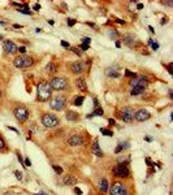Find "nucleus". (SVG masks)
<instances>
[{"label": "nucleus", "mask_w": 173, "mask_h": 195, "mask_svg": "<svg viewBox=\"0 0 173 195\" xmlns=\"http://www.w3.org/2000/svg\"><path fill=\"white\" fill-rule=\"evenodd\" d=\"M91 152L93 153H95L97 156H103V151L100 150V147H99V143H98V141H95L93 143V146H91Z\"/></svg>", "instance_id": "16"}, {"label": "nucleus", "mask_w": 173, "mask_h": 195, "mask_svg": "<svg viewBox=\"0 0 173 195\" xmlns=\"http://www.w3.org/2000/svg\"><path fill=\"white\" fill-rule=\"evenodd\" d=\"M134 117H135V120L138 122H143V121H147L151 117V115L147 109H139L138 112L134 113Z\"/></svg>", "instance_id": "11"}, {"label": "nucleus", "mask_w": 173, "mask_h": 195, "mask_svg": "<svg viewBox=\"0 0 173 195\" xmlns=\"http://www.w3.org/2000/svg\"><path fill=\"white\" fill-rule=\"evenodd\" d=\"M14 174H16V177H17L18 180H22V173H21V172L16 170V172H14Z\"/></svg>", "instance_id": "35"}, {"label": "nucleus", "mask_w": 173, "mask_h": 195, "mask_svg": "<svg viewBox=\"0 0 173 195\" xmlns=\"http://www.w3.org/2000/svg\"><path fill=\"white\" fill-rule=\"evenodd\" d=\"M128 147V144H122V143H119V146L116 147V150H115V152L116 153H119V152H121L124 148H126Z\"/></svg>", "instance_id": "27"}, {"label": "nucleus", "mask_w": 173, "mask_h": 195, "mask_svg": "<svg viewBox=\"0 0 173 195\" xmlns=\"http://www.w3.org/2000/svg\"><path fill=\"white\" fill-rule=\"evenodd\" d=\"M46 72H47V73H55V72H56V65H55L54 62H50V64L46 66Z\"/></svg>", "instance_id": "24"}, {"label": "nucleus", "mask_w": 173, "mask_h": 195, "mask_svg": "<svg viewBox=\"0 0 173 195\" xmlns=\"http://www.w3.org/2000/svg\"><path fill=\"white\" fill-rule=\"evenodd\" d=\"M1 39H3V35H0V40H1Z\"/></svg>", "instance_id": "52"}, {"label": "nucleus", "mask_w": 173, "mask_h": 195, "mask_svg": "<svg viewBox=\"0 0 173 195\" xmlns=\"http://www.w3.org/2000/svg\"><path fill=\"white\" fill-rule=\"evenodd\" d=\"M103 108H99V107H97L95 108V111H94V113H91V115H87V117L90 119V117H94V116H102L103 115Z\"/></svg>", "instance_id": "22"}, {"label": "nucleus", "mask_w": 173, "mask_h": 195, "mask_svg": "<svg viewBox=\"0 0 173 195\" xmlns=\"http://www.w3.org/2000/svg\"><path fill=\"white\" fill-rule=\"evenodd\" d=\"M122 40H124V43L128 46V47H133V46L135 44V39H134L133 35H125Z\"/></svg>", "instance_id": "19"}, {"label": "nucleus", "mask_w": 173, "mask_h": 195, "mask_svg": "<svg viewBox=\"0 0 173 195\" xmlns=\"http://www.w3.org/2000/svg\"><path fill=\"white\" fill-rule=\"evenodd\" d=\"M3 48H4V51L7 52V54H16L17 52V46L14 44L13 42H11V40H5V42L3 43Z\"/></svg>", "instance_id": "12"}, {"label": "nucleus", "mask_w": 173, "mask_h": 195, "mask_svg": "<svg viewBox=\"0 0 173 195\" xmlns=\"http://www.w3.org/2000/svg\"><path fill=\"white\" fill-rule=\"evenodd\" d=\"M70 51L74 52V54H76L77 56H81V55H82V51H81L80 48H77V47H72V48H70Z\"/></svg>", "instance_id": "29"}, {"label": "nucleus", "mask_w": 173, "mask_h": 195, "mask_svg": "<svg viewBox=\"0 0 173 195\" xmlns=\"http://www.w3.org/2000/svg\"><path fill=\"white\" fill-rule=\"evenodd\" d=\"M65 105H66V99H65V96H62V95L55 96L54 99L51 100V108L55 111H62L65 108Z\"/></svg>", "instance_id": "5"}, {"label": "nucleus", "mask_w": 173, "mask_h": 195, "mask_svg": "<svg viewBox=\"0 0 173 195\" xmlns=\"http://www.w3.org/2000/svg\"><path fill=\"white\" fill-rule=\"evenodd\" d=\"M130 174V170H129V167L126 165V163H122V164H117L116 167L113 168V176L120 178H126Z\"/></svg>", "instance_id": "4"}, {"label": "nucleus", "mask_w": 173, "mask_h": 195, "mask_svg": "<svg viewBox=\"0 0 173 195\" xmlns=\"http://www.w3.org/2000/svg\"><path fill=\"white\" fill-rule=\"evenodd\" d=\"M78 113L77 112H73V111H70V112H68L66 113V120L68 121H77L78 120Z\"/></svg>", "instance_id": "20"}, {"label": "nucleus", "mask_w": 173, "mask_h": 195, "mask_svg": "<svg viewBox=\"0 0 173 195\" xmlns=\"http://www.w3.org/2000/svg\"><path fill=\"white\" fill-rule=\"evenodd\" d=\"M116 22H119V23H122V25H124V23H125V21H121V20H116Z\"/></svg>", "instance_id": "45"}, {"label": "nucleus", "mask_w": 173, "mask_h": 195, "mask_svg": "<svg viewBox=\"0 0 173 195\" xmlns=\"http://www.w3.org/2000/svg\"><path fill=\"white\" fill-rule=\"evenodd\" d=\"M76 22H77V21H76V20H73V18H72V20H70V18H69V20H68V25H69V26H73V25H76Z\"/></svg>", "instance_id": "36"}, {"label": "nucleus", "mask_w": 173, "mask_h": 195, "mask_svg": "<svg viewBox=\"0 0 173 195\" xmlns=\"http://www.w3.org/2000/svg\"><path fill=\"white\" fill-rule=\"evenodd\" d=\"M148 29H150L151 33H155V31H154V27H152V26H148Z\"/></svg>", "instance_id": "47"}, {"label": "nucleus", "mask_w": 173, "mask_h": 195, "mask_svg": "<svg viewBox=\"0 0 173 195\" xmlns=\"http://www.w3.org/2000/svg\"><path fill=\"white\" fill-rule=\"evenodd\" d=\"M167 21H168V20H167V18H165V17H164V20H163V21H162V25H164V23H167Z\"/></svg>", "instance_id": "44"}, {"label": "nucleus", "mask_w": 173, "mask_h": 195, "mask_svg": "<svg viewBox=\"0 0 173 195\" xmlns=\"http://www.w3.org/2000/svg\"><path fill=\"white\" fill-rule=\"evenodd\" d=\"M52 168H54V170L57 173V174H61V173H62V168H61V167H57V165H54Z\"/></svg>", "instance_id": "30"}, {"label": "nucleus", "mask_w": 173, "mask_h": 195, "mask_svg": "<svg viewBox=\"0 0 173 195\" xmlns=\"http://www.w3.org/2000/svg\"><path fill=\"white\" fill-rule=\"evenodd\" d=\"M143 88H139V87H131V90H130V95H133V96H137V95H141V94L143 92Z\"/></svg>", "instance_id": "23"}, {"label": "nucleus", "mask_w": 173, "mask_h": 195, "mask_svg": "<svg viewBox=\"0 0 173 195\" xmlns=\"http://www.w3.org/2000/svg\"><path fill=\"white\" fill-rule=\"evenodd\" d=\"M34 9H35V11H39V9H40V5H39V4H35V5H34Z\"/></svg>", "instance_id": "43"}, {"label": "nucleus", "mask_w": 173, "mask_h": 195, "mask_svg": "<svg viewBox=\"0 0 173 195\" xmlns=\"http://www.w3.org/2000/svg\"><path fill=\"white\" fill-rule=\"evenodd\" d=\"M82 42H83V44H89V43L91 42V39H90L89 37H85V38L82 39Z\"/></svg>", "instance_id": "34"}, {"label": "nucleus", "mask_w": 173, "mask_h": 195, "mask_svg": "<svg viewBox=\"0 0 173 195\" xmlns=\"http://www.w3.org/2000/svg\"><path fill=\"white\" fill-rule=\"evenodd\" d=\"M17 51L20 52V54H22V55H23V54H25V52H26V47H23V46H21V47H18V48H17Z\"/></svg>", "instance_id": "32"}, {"label": "nucleus", "mask_w": 173, "mask_h": 195, "mask_svg": "<svg viewBox=\"0 0 173 195\" xmlns=\"http://www.w3.org/2000/svg\"><path fill=\"white\" fill-rule=\"evenodd\" d=\"M111 195H128V190L121 182H115L111 187Z\"/></svg>", "instance_id": "9"}, {"label": "nucleus", "mask_w": 173, "mask_h": 195, "mask_svg": "<svg viewBox=\"0 0 173 195\" xmlns=\"http://www.w3.org/2000/svg\"><path fill=\"white\" fill-rule=\"evenodd\" d=\"M74 192H76V194H78V195H82V191H81L78 187H76V189H74Z\"/></svg>", "instance_id": "40"}, {"label": "nucleus", "mask_w": 173, "mask_h": 195, "mask_svg": "<svg viewBox=\"0 0 173 195\" xmlns=\"http://www.w3.org/2000/svg\"><path fill=\"white\" fill-rule=\"evenodd\" d=\"M120 116L124 122H131L134 119V109L131 107H124L120 112Z\"/></svg>", "instance_id": "8"}, {"label": "nucleus", "mask_w": 173, "mask_h": 195, "mask_svg": "<svg viewBox=\"0 0 173 195\" xmlns=\"http://www.w3.org/2000/svg\"><path fill=\"white\" fill-rule=\"evenodd\" d=\"M0 25H4V22H3V21H0Z\"/></svg>", "instance_id": "51"}, {"label": "nucleus", "mask_w": 173, "mask_h": 195, "mask_svg": "<svg viewBox=\"0 0 173 195\" xmlns=\"http://www.w3.org/2000/svg\"><path fill=\"white\" fill-rule=\"evenodd\" d=\"M38 195H46V194H44V192H40V194H38Z\"/></svg>", "instance_id": "50"}, {"label": "nucleus", "mask_w": 173, "mask_h": 195, "mask_svg": "<svg viewBox=\"0 0 173 195\" xmlns=\"http://www.w3.org/2000/svg\"><path fill=\"white\" fill-rule=\"evenodd\" d=\"M100 133H102L103 135H107V137H112V135H113V131H112V130L104 129V127H102V129H100Z\"/></svg>", "instance_id": "26"}, {"label": "nucleus", "mask_w": 173, "mask_h": 195, "mask_svg": "<svg viewBox=\"0 0 173 195\" xmlns=\"http://www.w3.org/2000/svg\"><path fill=\"white\" fill-rule=\"evenodd\" d=\"M147 85H148V81L146 77H137V78H131V81H130L131 87H139V88L146 90Z\"/></svg>", "instance_id": "10"}, {"label": "nucleus", "mask_w": 173, "mask_h": 195, "mask_svg": "<svg viewBox=\"0 0 173 195\" xmlns=\"http://www.w3.org/2000/svg\"><path fill=\"white\" fill-rule=\"evenodd\" d=\"M33 59L29 56H17L14 57L13 60V65L16 66V68H29V66H31L33 65Z\"/></svg>", "instance_id": "2"}, {"label": "nucleus", "mask_w": 173, "mask_h": 195, "mask_svg": "<svg viewBox=\"0 0 173 195\" xmlns=\"http://www.w3.org/2000/svg\"><path fill=\"white\" fill-rule=\"evenodd\" d=\"M125 76H126V77H133V78H135V73H131V72L128 70V69L125 70Z\"/></svg>", "instance_id": "31"}, {"label": "nucleus", "mask_w": 173, "mask_h": 195, "mask_svg": "<svg viewBox=\"0 0 173 195\" xmlns=\"http://www.w3.org/2000/svg\"><path fill=\"white\" fill-rule=\"evenodd\" d=\"M81 48H82L83 51H86V50H89V44H83L82 43V44H81Z\"/></svg>", "instance_id": "38"}, {"label": "nucleus", "mask_w": 173, "mask_h": 195, "mask_svg": "<svg viewBox=\"0 0 173 195\" xmlns=\"http://www.w3.org/2000/svg\"><path fill=\"white\" fill-rule=\"evenodd\" d=\"M99 189H100V191L102 192H105L108 190V181L105 180V178H103L102 181H100V184H99Z\"/></svg>", "instance_id": "21"}, {"label": "nucleus", "mask_w": 173, "mask_h": 195, "mask_svg": "<svg viewBox=\"0 0 173 195\" xmlns=\"http://www.w3.org/2000/svg\"><path fill=\"white\" fill-rule=\"evenodd\" d=\"M37 95H38V100L40 102H47V100L51 98L52 95V87L48 82H40L39 85L37 86Z\"/></svg>", "instance_id": "1"}, {"label": "nucleus", "mask_w": 173, "mask_h": 195, "mask_svg": "<svg viewBox=\"0 0 173 195\" xmlns=\"http://www.w3.org/2000/svg\"><path fill=\"white\" fill-rule=\"evenodd\" d=\"M13 113H14V117L21 122H25L26 120H27V117H29V111L26 109L25 107H22V105L14 108Z\"/></svg>", "instance_id": "7"}, {"label": "nucleus", "mask_w": 173, "mask_h": 195, "mask_svg": "<svg viewBox=\"0 0 173 195\" xmlns=\"http://www.w3.org/2000/svg\"><path fill=\"white\" fill-rule=\"evenodd\" d=\"M61 46H62V47H65V48H68V47H69V43H68V42H64V40H62Z\"/></svg>", "instance_id": "41"}, {"label": "nucleus", "mask_w": 173, "mask_h": 195, "mask_svg": "<svg viewBox=\"0 0 173 195\" xmlns=\"http://www.w3.org/2000/svg\"><path fill=\"white\" fill-rule=\"evenodd\" d=\"M172 65H173L172 62H170V64H168V65H167V68H168V72H169L170 74H172Z\"/></svg>", "instance_id": "39"}, {"label": "nucleus", "mask_w": 173, "mask_h": 195, "mask_svg": "<svg viewBox=\"0 0 173 195\" xmlns=\"http://www.w3.org/2000/svg\"><path fill=\"white\" fill-rule=\"evenodd\" d=\"M116 47L120 48V47H121V43H120V42H116Z\"/></svg>", "instance_id": "46"}, {"label": "nucleus", "mask_w": 173, "mask_h": 195, "mask_svg": "<svg viewBox=\"0 0 173 195\" xmlns=\"http://www.w3.org/2000/svg\"><path fill=\"white\" fill-rule=\"evenodd\" d=\"M76 85H77V87L80 88L81 91H87V85H86V81L83 78H78V79H77Z\"/></svg>", "instance_id": "18"}, {"label": "nucleus", "mask_w": 173, "mask_h": 195, "mask_svg": "<svg viewBox=\"0 0 173 195\" xmlns=\"http://www.w3.org/2000/svg\"><path fill=\"white\" fill-rule=\"evenodd\" d=\"M83 100H85V96H77L76 99H74V105H77V107L82 105Z\"/></svg>", "instance_id": "25"}, {"label": "nucleus", "mask_w": 173, "mask_h": 195, "mask_svg": "<svg viewBox=\"0 0 173 195\" xmlns=\"http://www.w3.org/2000/svg\"><path fill=\"white\" fill-rule=\"evenodd\" d=\"M62 184L66 185V186H70V185H76L77 184V180L73 177V176H65L62 178Z\"/></svg>", "instance_id": "17"}, {"label": "nucleus", "mask_w": 173, "mask_h": 195, "mask_svg": "<svg viewBox=\"0 0 173 195\" xmlns=\"http://www.w3.org/2000/svg\"><path fill=\"white\" fill-rule=\"evenodd\" d=\"M50 85H51L52 88H55V90L57 91H61L64 90V88L66 87V79L62 78V77H55V78L51 79V82H50Z\"/></svg>", "instance_id": "6"}, {"label": "nucleus", "mask_w": 173, "mask_h": 195, "mask_svg": "<svg viewBox=\"0 0 173 195\" xmlns=\"http://www.w3.org/2000/svg\"><path fill=\"white\" fill-rule=\"evenodd\" d=\"M119 70H120L119 65H112V66L105 69V74H107L108 77H113V78H116V77H119Z\"/></svg>", "instance_id": "13"}, {"label": "nucleus", "mask_w": 173, "mask_h": 195, "mask_svg": "<svg viewBox=\"0 0 173 195\" xmlns=\"http://www.w3.org/2000/svg\"><path fill=\"white\" fill-rule=\"evenodd\" d=\"M23 165H25V167H30V165H31V161L29 160V159H25V161H23Z\"/></svg>", "instance_id": "37"}, {"label": "nucleus", "mask_w": 173, "mask_h": 195, "mask_svg": "<svg viewBox=\"0 0 173 195\" xmlns=\"http://www.w3.org/2000/svg\"><path fill=\"white\" fill-rule=\"evenodd\" d=\"M16 29H21V25H13Z\"/></svg>", "instance_id": "49"}, {"label": "nucleus", "mask_w": 173, "mask_h": 195, "mask_svg": "<svg viewBox=\"0 0 173 195\" xmlns=\"http://www.w3.org/2000/svg\"><path fill=\"white\" fill-rule=\"evenodd\" d=\"M148 44L151 46V48H152V50H158V48H159V43L154 42L152 39H148Z\"/></svg>", "instance_id": "28"}, {"label": "nucleus", "mask_w": 173, "mask_h": 195, "mask_svg": "<svg viewBox=\"0 0 173 195\" xmlns=\"http://www.w3.org/2000/svg\"><path fill=\"white\" fill-rule=\"evenodd\" d=\"M108 124H109V125H115V120L109 119V120H108Z\"/></svg>", "instance_id": "42"}, {"label": "nucleus", "mask_w": 173, "mask_h": 195, "mask_svg": "<svg viewBox=\"0 0 173 195\" xmlns=\"http://www.w3.org/2000/svg\"><path fill=\"white\" fill-rule=\"evenodd\" d=\"M137 8H138V9H142L143 5H142V4H138V7H137Z\"/></svg>", "instance_id": "48"}, {"label": "nucleus", "mask_w": 173, "mask_h": 195, "mask_svg": "<svg viewBox=\"0 0 173 195\" xmlns=\"http://www.w3.org/2000/svg\"><path fill=\"white\" fill-rule=\"evenodd\" d=\"M83 143V138L81 135H78V134H76V135H72L70 138L68 139V144L69 146H80V144Z\"/></svg>", "instance_id": "14"}, {"label": "nucleus", "mask_w": 173, "mask_h": 195, "mask_svg": "<svg viewBox=\"0 0 173 195\" xmlns=\"http://www.w3.org/2000/svg\"><path fill=\"white\" fill-rule=\"evenodd\" d=\"M42 124L44 125L46 127H56L57 125L60 124L59 119H57L55 115H51V113H46L42 116Z\"/></svg>", "instance_id": "3"}, {"label": "nucleus", "mask_w": 173, "mask_h": 195, "mask_svg": "<svg viewBox=\"0 0 173 195\" xmlns=\"http://www.w3.org/2000/svg\"><path fill=\"white\" fill-rule=\"evenodd\" d=\"M4 147H5V142H4V139L0 137V150H3Z\"/></svg>", "instance_id": "33"}, {"label": "nucleus", "mask_w": 173, "mask_h": 195, "mask_svg": "<svg viewBox=\"0 0 173 195\" xmlns=\"http://www.w3.org/2000/svg\"><path fill=\"white\" fill-rule=\"evenodd\" d=\"M0 98H1V91H0Z\"/></svg>", "instance_id": "53"}, {"label": "nucleus", "mask_w": 173, "mask_h": 195, "mask_svg": "<svg viewBox=\"0 0 173 195\" xmlns=\"http://www.w3.org/2000/svg\"><path fill=\"white\" fill-rule=\"evenodd\" d=\"M70 69H72V72H73L74 74H81L83 72V62L82 61L73 62V64H72V66H70Z\"/></svg>", "instance_id": "15"}]
</instances>
